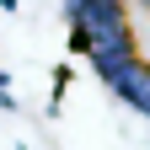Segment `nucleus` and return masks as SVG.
<instances>
[{
    "mask_svg": "<svg viewBox=\"0 0 150 150\" xmlns=\"http://www.w3.org/2000/svg\"><path fill=\"white\" fill-rule=\"evenodd\" d=\"M134 112H145V123H150V86H145V97H139V107Z\"/></svg>",
    "mask_w": 150,
    "mask_h": 150,
    "instance_id": "nucleus-1",
    "label": "nucleus"
}]
</instances>
